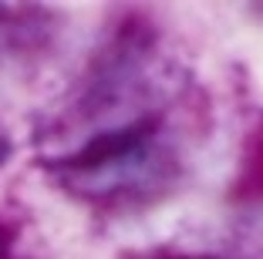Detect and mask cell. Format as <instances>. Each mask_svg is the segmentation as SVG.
Returning <instances> with one entry per match:
<instances>
[{
  "mask_svg": "<svg viewBox=\"0 0 263 259\" xmlns=\"http://www.w3.org/2000/svg\"><path fill=\"white\" fill-rule=\"evenodd\" d=\"M0 246H4V229H0Z\"/></svg>",
  "mask_w": 263,
  "mask_h": 259,
  "instance_id": "obj_3",
  "label": "cell"
},
{
  "mask_svg": "<svg viewBox=\"0 0 263 259\" xmlns=\"http://www.w3.org/2000/svg\"><path fill=\"white\" fill-rule=\"evenodd\" d=\"M169 259H216V256H169Z\"/></svg>",
  "mask_w": 263,
  "mask_h": 259,
  "instance_id": "obj_2",
  "label": "cell"
},
{
  "mask_svg": "<svg viewBox=\"0 0 263 259\" xmlns=\"http://www.w3.org/2000/svg\"><path fill=\"white\" fill-rule=\"evenodd\" d=\"M155 135H159V118H139L122 128L98 131L78 152L54 158L51 168L61 172L64 182L85 195H108V192L132 189L152 178L162 162L155 152Z\"/></svg>",
  "mask_w": 263,
  "mask_h": 259,
  "instance_id": "obj_1",
  "label": "cell"
}]
</instances>
